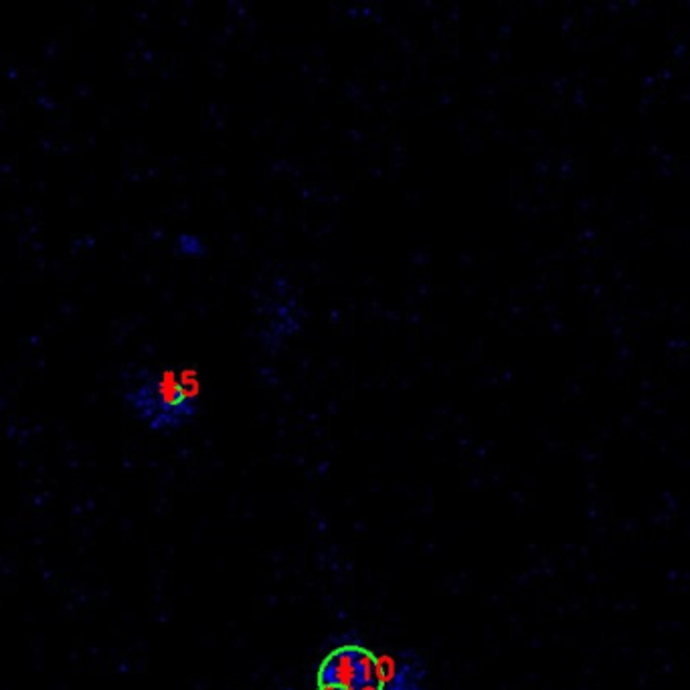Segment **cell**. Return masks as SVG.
<instances>
[{
    "instance_id": "obj_5",
    "label": "cell",
    "mask_w": 690,
    "mask_h": 690,
    "mask_svg": "<svg viewBox=\"0 0 690 690\" xmlns=\"http://www.w3.org/2000/svg\"><path fill=\"white\" fill-rule=\"evenodd\" d=\"M357 690H383V686L377 684V682H365V684H361Z\"/></svg>"
},
{
    "instance_id": "obj_4",
    "label": "cell",
    "mask_w": 690,
    "mask_h": 690,
    "mask_svg": "<svg viewBox=\"0 0 690 690\" xmlns=\"http://www.w3.org/2000/svg\"><path fill=\"white\" fill-rule=\"evenodd\" d=\"M355 660H357V670H359L361 684L375 682V658L367 650L355 648Z\"/></svg>"
},
{
    "instance_id": "obj_3",
    "label": "cell",
    "mask_w": 690,
    "mask_h": 690,
    "mask_svg": "<svg viewBox=\"0 0 690 690\" xmlns=\"http://www.w3.org/2000/svg\"><path fill=\"white\" fill-rule=\"evenodd\" d=\"M397 678V662L389 654H379L375 658V682L381 686H389Z\"/></svg>"
},
{
    "instance_id": "obj_7",
    "label": "cell",
    "mask_w": 690,
    "mask_h": 690,
    "mask_svg": "<svg viewBox=\"0 0 690 690\" xmlns=\"http://www.w3.org/2000/svg\"><path fill=\"white\" fill-rule=\"evenodd\" d=\"M340 690H357V688H340Z\"/></svg>"
},
{
    "instance_id": "obj_2",
    "label": "cell",
    "mask_w": 690,
    "mask_h": 690,
    "mask_svg": "<svg viewBox=\"0 0 690 690\" xmlns=\"http://www.w3.org/2000/svg\"><path fill=\"white\" fill-rule=\"evenodd\" d=\"M322 686H336V688H359L361 678L355 660V648L344 646L328 656L320 672Z\"/></svg>"
},
{
    "instance_id": "obj_1",
    "label": "cell",
    "mask_w": 690,
    "mask_h": 690,
    "mask_svg": "<svg viewBox=\"0 0 690 690\" xmlns=\"http://www.w3.org/2000/svg\"><path fill=\"white\" fill-rule=\"evenodd\" d=\"M124 403L154 434H172L201 411V377L183 365H144L126 375Z\"/></svg>"
},
{
    "instance_id": "obj_6",
    "label": "cell",
    "mask_w": 690,
    "mask_h": 690,
    "mask_svg": "<svg viewBox=\"0 0 690 690\" xmlns=\"http://www.w3.org/2000/svg\"><path fill=\"white\" fill-rule=\"evenodd\" d=\"M320 690H340V688H336V686H322Z\"/></svg>"
}]
</instances>
